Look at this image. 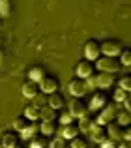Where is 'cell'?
Wrapping results in <instances>:
<instances>
[{"mask_svg":"<svg viewBox=\"0 0 131 148\" xmlns=\"http://www.w3.org/2000/svg\"><path fill=\"white\" fill-rule=\"evenodd\" d=\"M94 66H98L99 71H105V73H118L122 68L120 60L116 56H99Z\"/></svg>","mask_w":131,"mask_h":148,"instance_id":"cell-1","label":"cell"},{"mask_svg":"<svg viewBox=\"0 0 131 148\" xmlns=\"http://www.w3.org/2000/svg\"><path fill=\"white\" fill-rule=\"evenodd\" d=\"M99 49H101L103 56H118L124 51V43L118 40H105L99 43Z\"/></svg>","mask_w":131,"mask_h":148,"instance_id":"cell-2","label":"cell"},{"mask_svg":"<svg viewBox=\"0 0 131 148\" xmlns=\"http://www.w3.org/2000/svg\"><path fill=\"white\" fill-rule=\"evenodd\" d=\"M68 90L69 94L73 96V98H83L84 94H86V81L84 79H79V77H73L71 81L68 83Z\"/></svg>","mask_w":131,"mask_h":148,"instance_id":"cell-3","label":"cell"},{"mask_svg":"<svg viewBox=\"0 0 131 148\" xmlns=\"http://www.w3.org/2000/svg\"><path fill=\"white\" fill-rule=\"evenodd\" d=\"M94 71H96L94 62L86 60V58H83V60L75 66V77H79V79H88L90 75H94Z\"/></svg>","mask_w":131,"mask_h":148,"instance_id":"cell-4","label":"cell"},{"mask_svg":"<svg viewBox=\"0 0 131 148\" xmlns=\"http://www.w3.org/2000/svg\"><path fill=\"white\" fill-rule=\"evenodd\" d=\"M69 114L73 118H81V116L88 114V105L83 101V98H73L69 101Z\"/></svg>","mask_w":131,"mask_h":148,"instance_id":"cell-5","label":"cell"},{"mask_svg":"<svg viewBox=\"0 0 131 148\" xmlns=\"http://www.w3.org/2000/svg\"><path fill=\"white\" fill-rule=\"evenodd\" d=\"M38 84H40V92H43V94H53L60 88V81L53 75H45Z\"/></svg>","mask_w":131,"mask_h":148,"instance_id":"cell-6","label":"cell"},{"mask_svg":"<svg viewBox=\"0 0 131 148\" xmlns=\"http://www.w3.org/2000/svg\"><path fill=\"white\" fill-rule=\"evenodd\" d=\"M84 56L86 60L90 62H96L99 56H101V49H99V41L98 40H88L84 43Z\"/></svg>","mask_w":131,"mask_h":148,"instance_id":"cell-7","label":"cell"},{"mask_svg":"<svg viewBox=\"0 0 131 148\" xmlns=\"http://www.w3.org/2000/svg\"><path fill=\"white\" fill-rule=\"evenodd\" d=\"M114 116H116V109H114V103H107L105 107L101 109V112H99L98 122H96V124L107 126L109 122H113V120H114Z\"/></svg>","mask_w":131,"mask_h":148,"instance_id":"cell-8","label":"cell"},{"mask_svg":"<svg viewBox=\"0 0 131 148\" xmlns=\"http://www.w3.org/2000/svg\"><path fill=\"white\" fill-rule=\"evenodd\" d=\"M105 105H107L105 92H94L90 98V103H88V111H101Z\"/></svg>","mask_w":131,"mask_h":148,"instance_id":"cell-9","label":"cell"},{"mask_svg":"<svg viewBox=\"0 0 131 148\" xmlns=\"http://www.w3.org/2000/svg\"><path fill=\"white\" fill-rule=\"evenodd\" d=\"M90 137L94 143H98V145H101L105 139H109V135H107V127L101 126V124H92V130H90Z\"/></svg>","mask_w":131,"mask_h":148,"instance_id":"cell-10","label":"cell"},{"mask_svg":"<svg viewBox=\"0 0 131 148\" xmlns=\"http://www.w3.org/2000/svg\"><path fill=\"white\" fill-rule=\"evenodd\" d=\"M114 83H116V75H114V73L101 71L99 75H96V84H98V88H111Z\"/></svg>","mask_w":131,"mask_h":148,"instance_id":"cell-11","label":"cell"},{"mask_svg":"<svg viewBox=\"0 0 131 148\" xmlns=\"http://www.w3.org/2000/svg\"><path fill=\"white\" fill-rule=\"evenodd\" d=\"M47 105L58 111V109H62L64 105H66V96L60 90L53 92V94H47Z\"/></svg>","mask_w":131,"mask_h":148,"instance_id":"cell-12","label":"cell"},{"mask_svg":"<svg viewBox=\"0 0 131 148\" xmlns=\"http://www.w3.org/2000/svg\"><path fill=\"white\" fill-rule=\"evenodd\" d=\"M105 127H107V135H109V139H113V141H116V139H122V130H124V126H120L116 120L109 122Z\"/></svg>","mask_w":131,"mask_h":148,"instance_id":"cell-13","label":"cell"},{"mask_svg":"<svg viewBox=\"0 0 131 148\" xmlns=\"http://www.w3.org/2000/svg\"><path fill=\"white\" fill-rule=\"evenodd\" d=\"M77 135H79V127H77L75 122L66 124V126L62 127V131H60V137L66 139V141H71V139H75Z\"/></svg>","mask_w":131,"mask_h":148,"instance_id":"cell-14","label":"cell"},{"mask_svg":"<svg viewBox=\"0 0 131 148\" xmlns=\"http://www.w3.org/2000/svg\"><path fill=\"white\" fill-rule=\"evenodd\" d=\"M23 96H26V98H30L32 99L34 96H38L40 94V84L38 83H34V81H26L25 84H23Z\"/></svg>","mask_w":131,"mask_h":148,"instance_id":"cell-15","label":"cell"},{"mask_svg":"<svg viewBox=\"0 0 131 148\" xmlns=\"http://www.w3.org/2000/svg\"><path fill=\"white\" fill-rule=\"evenodd\" d=\"M40 131L43 137H51L53 133H56V120H43L40 126Z\"/></svg>","mask_w":131,"mask_h":148,"instance_id":"cell-16","label":"cell"},{"mask_svg":"<svg viewBox=\"0 0 131 148\" xmlns=\"http://www.w3.org/2000/svg\"><path fill=\"white\" fill-rule=\"evenodd\" d=\"M2 145H4V148H13V146H17L19 145V135L13 133V131H6V133H4V137H2Z\"/></svg>","mask_w":131,"mask_h":148,"instance_id":"cell-17","label":"cell"},{"mask_svg":"<svg viewBox=\"0 0 131 148\" xmlns=\"http://www.w3.org/2000/svg\"><path fill=\"white\" fill-rule=\"evenodd\" d=\"M92 124H94V120H92L88 114L81 116V118H79V124H77V127H79V133H90Z\"/></svg>","mask_w":131,"mask_h":148,"instance_id":"cell-18","label":"cell"},{"mask_svg":"<svg viewBox=\"0 0 131 148\" xmlns=\"http://www.w3.org/2000/svg\"><path fill=\"white\" fill-rule=\"evenodd\" d=\"M40 118L43 120H56L58 118V111L53 107H49V105H43V107L40 109Z\"/></svg>","mask_w":131,"mask_h":148,"instance_id":"cell-19","label":"cell"},{"mask_svg":"<svg viewBox=\"0 0 131 148\" xmlns=\"http://www.w3.org/2000/svg\"><path fill=\"white\" fill-rule=\"evenodd\" d=\"M40 109L41 107H36L34 103H30V105H26V109H25V112H23V114H25L30 122H34V120L40 118Z\"/></svg>","mask_w":131,"mask_h":148,"instance_id":"cell-20","label":"cell"},{"mask_svg":"<svg viewBox=\"0 0 131 148\" xmlns=\"http://www.w3.org/2000/svg\"><path fill=\"white\" fill-rule=\"evenodd\" d=\"M45 77V71L43 68H40V66H34V68H30L28 71V81H34V83H40L41 79Z\"/></svg>","mask_w":131,"mask_h":148,"instance_id":"cell-21","label":"cell"},{"mask_svg":"<svg viewBox=\"0 0 131 148\" xmlns=\"http://www.w3.org/2000/svg\"><path fill=\"white\" fill-rule=\"evenodd\" d=\"M30 126V120L26 118L25 114H19V116H15V120H13V127H15V131H19L21 133L25 127H28Z\"/></svg>","mask_w":131,"mask_h":148,"instance_id":"cell-22","label":"cell"},{"mask_svg":"<svg viewBox=\"0 0 131 148\" xmlns=\"http://www.w3.org/2000/svg\"><path fill=\"white\" fill-rule=\"evenodd\" d=\"M116 122L120 124V126H129L131 124V112L129 111H122V112H116Z\"/></svg>","mask_w":131,"mask_h":148,"instance_id":"cell-23","label":"cell"},{"mask_svg":"<svg viewBox=\"0 0 131 148\" xmlns=\"http://www.w3.org/2000/svg\"><path fill=\"white\" fill-rule=\"evenodd\" d=\"M36 131H38L36 124L30 122V126H28V127H25V130L21 131V139H32V137H36Z\"/></svg>","mask_w":131,"mask_h":148,"instance_id":"cell-24","label":"cell"},{"mask_svg":"<svg viewBox=\"0 0 131 148\" xmlns=\"http://www.w3.org/2000/svg\"><path fill=\"white\" fill-rule=\"evenodd\" d=\"M126 99H129V92L118 86L116 90H114V101H116V103H124Z\"/></svg>","mask_w":131,"mask_h":148,"instance_id":"cell-25","label":"cell"},{"mask_svg":"<svg viewBox=\"0 0 131 148\" xmlns=\"http://www.w3.org/2000/svg\"><path fill=\"white\" fill-rule=\"evenodd\" d=\"M47 146V141H45V137L43 135H40V137H32L30 139V148H45Z\"/></svg>","mask_w":131,"mask_h":148,"instance_id":"cell-26","label":"cell"},{"mask_svg":"<svg viewBox=\"0 0 131 148\" xmlns=\"http://www.w3.org/2000/svg\"><path fill=\"white\" fill-rule=\"evenodd\" d=\"M118 60H120L122 66L129 68V66H131V51H129V49H124V51L120 53V58H118Z\"/></svg>","mask_w":131,"mask_h":148,"instance_id":"cell-27","label":"cell"},{"mask_svg":"<svg viewBox=\"0 0 131 148\" xmlns=\"http://www.w3.org/2000/svg\"><path fill=\"white\" fill-rule=\"evenodd\" d=\"M71 148H88V143L83 135H77L75 139H71Z\"/></svg>","mask_w":131,"mask_h":148,"instance_id":"cell-28","label":"cell"},{"mask_svg":"<svg viewBox=\"0 0 131 148\" xmlns=\"http://www.w3.org/2000/svg\"><path fill=\"white\" fill-rule=\"evenodd\" d=\"M11 11V2L10 0H0V17H6Z\"/></svg>","mask_w":131,"mask_h":148,"instance_id":"cell-29","label":"cell"},{"mask_svg":"<svg viewBox=\"0 0 131 148\" xmlns=\"http://www.w3.org/2000/svg\"><path fill=\"white\" fill-rule=\"evenodd\" d=\"M49 148H66V139H62V137H55L51 143H49Z\"/></svg>","mask_w":131,"mask_h":148,"instance_id":"cell-30","label":"cell"},{"mask_svg":"<svg viewBox=\"0 0 131 148\" xmlns=\"http://www.w3.org/2000/svg\"><path fill=\"white\" fill-rule=\"evenodd\" d=\"M34 105L36 107H43V105H47V94L45 96H41V94H38V96H34Z\"/></svg>","mask_w":131,"mask_h":148,"instance_id":"cell-31","label":"cell"},{"mask_svg":"<svg viewBox=\"0 0 131 148\" xmlns=\"http://www.w3.org/2000/svg\"><path fill=\"white\" fill-rule=\"evenodd\" d=\"M120 88H124V90L131 92V77H129V75H124V77L120 79Z\"/></svg>","mask_w":131,"mask_h":148,"instance_id":"cell-32","label":"cell"},{"mask_svg":"<svg viewBox=\"0 0 131 148\" xmlns=\"http://www.w3.org/2000/svg\"><path fill=\"white\" fill-rule=\"evenodd\" d=\"M122 139H124L126 143L131 141V127L129 126H124V130H122Z\"/></svg>","mask_w":131,"mask_h":148,"instance_id":"cell-33","label":"cell"},{"mask_svg":"<svg viewBox=\"0 0 131 148\" xmlns=\"http://www.w3.org/2000/svg\"><path fill=\"white\" fill-rule=\"evenodd\" d=\"M99 146H101V148H116V141H113V139H105Z\"/></svg>","mask_w":131,"mask_h":148,"instance_id":"cell-34","label":"cell"},{"mask_svg":"<svg viewBox=\"0 0 131 148\" xmlns=\"http://www.w3.org/2000/svg\"><path fill=\"white\" fill-rule=\"evenodd\" d=\"M58 118H60V122H62V126H66V124H71V122H73V116L69 114V112H68V114L58 116Z\"/></svg>","mask_w":131,"mask_h":148,"instance_id":"cell-35","label":"cell"},{"mask_svg":"<svg viewBox=\"0 0 131 148\" xmlns=\"http://www.w3.org/2000/svg\"><path fill=\"white\" fill-rule=\"evenodd\" d=\"M116 148H129V143H122V145H116Z\"/></svg>","mask_w":131,"mask_h":148,"instance_id":"cell-36","label":"cell"},{"mask_svg":"<svg viewBox=\"0 0 131 148\" xmlns=\"http://www.w3.org/2000/svg\"><path fill=\"white\" fill-rule=\"evenodd\" d=\"M2 56H4V54H2V51H0V62H2Z\"/></svg>","mask_w":131,"mask_h":148,"instance_id":"cell-37","label":"cell"},{"mask_svg":"<svg viewBox=\"0 0 131 148\" xmlns=\"http://www.w3.org/2000/svg\"><path fill=\"white\" fill-rule=\"evenodd\" d=\"M0 148H4V145H2V141H0Z\"/></svg>","mask_w":131,"mask_h":148,"instance_id":"cell-38","label":"cell"},{"mask_svg":"<svg viewBox=\"0 0 131 148\" xmlns=\"http://www.w3.org/2000/svg\"><path fill=\"white\" fill-rule=\"evenodd\" d=\"M13 148H21V146H19V145H17V146H13Z\"/></svg>","mask_w":131,"mask_h":148,"instance_id":"cell-39","label":"cell"},{"mask_svg":"<svg viewBox=\"0 0 131 148\" xmlns=\"http://www.w3.org/2000/svg\"><path fill=\"white\" fill-rule=\"evenodd\" d=\"M45 148H49V146H45Z\"/></svg>","mask_w":131,"mask_h":148,"instance_id":"cell-40","label":"cell"},{"mask_svg":"<svg viewBox=\"0 0 131 148\" xmlns=\"http://www.w3.org/2000/svg\"><path fill=\"white\" fill-rule=\"evenodd\" d=\"M0 19H2V17H0Z\"/></svg>","mask_w":131,"mask_h":148,"instance_id":"cell-41","label":"cell"}]
</instances>
